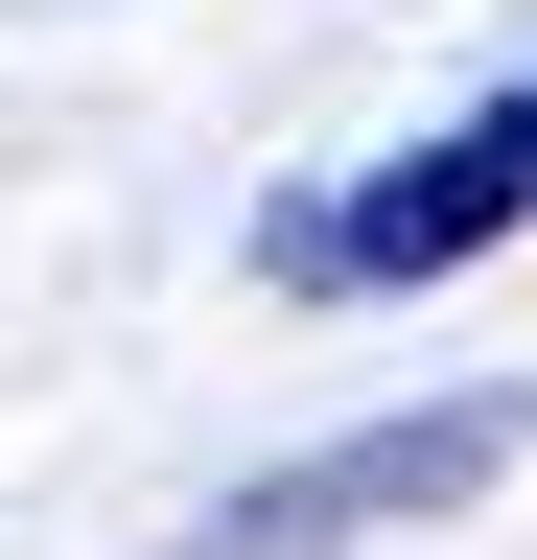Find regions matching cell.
Returning a JSON list of instances; mask_svg holds the SVG:
<instances>
[{
    "instance_id": "obj_1",
    "label": "cell",
    "mask_w": 537,
    "mask_h": 560,
    "mask_svg": "<svg viewBox=\"0 0 537 560\" xmlns=\"http://www.w3.org/2000/svg\"><path fill=\"white\" fill-rule=\"evenodd\" d=\"M491 234H537V94H467L444 140L257 210V280H281V304H397V280H467Z\"/></svg>"
},
{
    "instance_id": "obj_2",
    "label": "cell",
    "mask_w": 537,
    "mask_h": 560,
    "mask_svg": "<svg viewBox=\"0 0 537 560\" xmlns=\"http://www.w3.org/2000/svg\"><path fill=\"white\" fill-rule=\"evenodd\" d=\"M537 444L514 397H421V420H351V444H304V467H234L211 514H187L164 560H351V537H421V514H467Z\"/></svg>"
}]
</instances>
